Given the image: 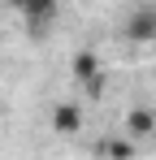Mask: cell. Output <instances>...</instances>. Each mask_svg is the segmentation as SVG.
<instances>
[{
	"instance_id": "6da1fadb",
	"label": "cell",
	"mask_w": 156,
	"mask_h": 160,
	"mask_svg": "<svg viewBox=\"0 0 156 160\" xmlns=\"http://www.w3.org/2000/svg\"><path fill=\"white\" fill-rule=\"evenodd\" d=\"M126 39L130 43H156V4H139L126 18Z\"/></svg>"
},
{
	"instance_id": "277c9868",
	"label": "cell",
	"mask_w": 156,
	"mask_h": 160,
	"mask_svg": "<svg viewBox=\"0 0 156 160\" xmlns=\"http://www.w3.org/2000/svg\"><path fill=\"white\" fill-rule=\"evenodd\" d=\"M152 134H156V112H152V108H130V117H126V138L139 143V138H152Z\"/></svg>"
},
{
	"instance_id": "8992f818",
	"label": "cell",
	"mask_w": 156,
	"mask_h": 160,
	"mask_svg": "<svg viewBox=\"0 0 156 160\" xmlns=\"http://www.w3.org/2000/svg\"><path fill=\"white\" fill-rule=\"evenodd\" d=\"M130 152H134V147H130V143H122V138H117V143H104V156H113V160H126Z\"/></svg>"
},
{
	"instance_id": "5b68a950",
	"label": "cell",
	"mask_w": 156,
	"mask_h": 160,
	"mask_svg": "<svg viewBox=\"0 0 156 160\" xmlns=\"http://www.w3.org/2000/svg\"><path fill=\"white\" fill-rule=\"evenodd\" d=\"M96 69H100V61H96L91 52L74 56V74H78V78H96Z\"/></svg>"
},
{
	"instance_id": "3957f363",
	"label": "cell",
	"mask_w": 156,
	"mask_h": 160,
	"mask_svg": "<svg viewBox=\"0 0 156 160\" xmlns=\"http://www.w3.org/2000/svg\"><path fill=\"white\" fill-rule=\"evenodd\" d=\"M52 130H56V134H78V130H82V108H78V100H61V104H56Z\"/></svg>"
},
{
	"instance_id": "7a4b0ae2",
	"label": "cell",
	"mask_w": 156,
	"mask_h": 160,
	"mask_svg": "<svg viewBox=\"0 0 156 160\" xmlns=\"http://www.w3.org/2000/svg\"><path fill=\"white\" fill-rule=\"evenodd\" d=\"M18 13H22L30 26H48L52 18H56V0H9Z\"/></svg>"
}]
</instances>
